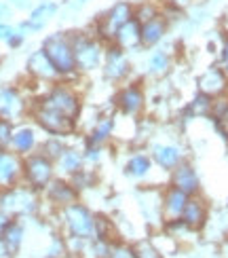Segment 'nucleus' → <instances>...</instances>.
Listing matches in <instances>:
<instances>
[{
  "instance_id": "nucleus-1",
  "label": "nucleus",
  "mask_w": 228,
  "mask_h": 258,
  "mask_svg": "<svg viewBox=\"0 0 228 258\" xmlns=\"http://www.w3.org/2000/svg\"><path fill=\"white\" fill-rule=\"evenodd\" d=\"M34 104L45 106V108H51V110H57L79 123L85 116V95L79 89V83H72V81L61 79V81L45 85V89H42V93L34 100Z\"/></svg>"
},
{
  "instance_id": "nucleus-2",
  "label": "nucleus",
  "mask_w": 228,
  "mask_h": 258,
  "mask_svg": "<svg viewBox=\"0 0 228 258\" xmlns=\"http://www.w3.org/2000/svg\"><path fill=\"white\" fill-rule=\"evenodd\" d=\"M74 57H76V70L83 79H91L100 74L106 53V42L95 34L91 28H74L70 30Z\"/></svg>"
},
{
  "instance_id": "nucleus-3",
  "label": "nucleus",
  "mask_w": 228,
  "mask_h": 258,
  "mask_svg": "<svg viewBox=\"0 0 228 258\" xmlns=\"http://www.w3.org/2000/svg\"><path fill=\"white\" fill-rule=\"evenodd\" d=\"M110 108L121 116V119H131L137 121L142 119L148 110V89H146V79L144 77H133L127 83L114 87Z\"/></svg>"
},
{
  "instance_id": "nucleus-4",
  "label": "nucleus",
  "mask_w": 228,
  "mask_h": 258,
  "mask_svg": "<svg viewBox=\"0 0 228 258\" xmlns=\"http://www.w3.org/2000/svg\"><path fill=\"white\" fill-rule=\"evenodd\" d=\"M40 47L45 49L49 59L53 61V66L57 68L59 77L63 81H72V83H81L85 81L79 70H76V57H74V47H72V38H70V30H55L42 36Z\"/></svg>"
},
{
  "instance_id": "nucleus-5",
  "label": "nucleus",
  "mask_w": 228,
  "mask_h": 258,
  "mask_svg": "<svg viewBox=\"0 0 228 258\" xmlns=\"http://www.w3.org/2000/svg\"><path fill=\"white\" fill-rule=\"evenodd\" d=\"M57 216V231H61L70 239H95V222L97 212L79 199L76 203H70L63 210L55 212Z\"/></svg>"
},
{
  "instance_id": "nucleus-6",
  "label": "nucleus",
  "mask_w": 228,
  "mask_h": 258,
  "mask_svg": "<svg viewBox=\"0 0 228 258\" xmlns=\"http://www.w3.org/2000/svg\"><path fill=\"white\" fill-rule=\"evenodd\" d=\"M0 210L9 218L34 220L42 212V195L32 186L19 182V184L0 190Z\"/></svg>"
},
{
  "instance_id": "nucleus-7",
  "label": "nucleus",
  "mask_w": 228,
  "mask_h": 258,
  "mask_svg": "<svg viewBox=\"0 0 228 258\" xmlns=\"http://www.w3.org/2000/svg\"><path fill=\"white\" fill-rule=\"evenodd\" d=\"M135 17V3L133 0H114L112 5H108L100 15H95L91 21V30L100 36L106 45L112 42L114 34L121 30L127 21H131Z\"/></svg>"
},
{
  "instance_id": "nucleus-8",
  "label": "nucleus",
  "mask_w": 228,
  "mask_h": 258,
  "mask_svg": "<svg viewBox=\"0 0 228 258\" xmlns=\"http://www.w3.org/2000/svg\"><path fill=\"white\" fill-rule=\"evenodd\" d=\"M133 77H137L133 55L127 53L125 49L116 47L114 42H108L106 53H104V63H102V70H100V79L106 85L118 87V85L127 83Z\"/></svg>"
},
{
  "instance_id": "nucleus-9",
  "label": "nucleus",
  "mask_w": 228,
  "mask_h": 258,
  "mask_svg": "<svg viewBox=\"0 0 228 258\" xmlns=\"http://www.w3.org/2000/svg\"><path fill=\"white\" fill-rule=\"evenodd\" d=\"M163 186L165 184H135L133 188V199L139 218L144 220L146 227L161 231L165 224V216H163Z\"/></svg>"
},
{
  "instance_id": "nucleus-10",
  "label": "nucleus",
  "mask_w": 228,
  "mask_h": 258,
  "mask_svg": "<svg viewBox=\"0 0 228 258\" xmlns=\"http://www.w3.org/2000/svg\"><path fill=\"white\" fill-rule=\"evenodd\" d=\"M30 119L40 127V132L45 136H57V138H66V140H74V138L81 136V123L79 121H74L57 110L38 106L34 102H32Z\"/></svg>"
},
{
  "instance_id": "nucleus-11",
  "label": "nucleus",
  "mask_w": 228,
  "mask_h": 258,
  "mask_svg": "<svg viewBox=\"0 0 228 258\" xmlns=\"http://www.w3.org/2000/svg\"><path fill=\"white\" fill-rule=\"evenodd\" d=\"M59 11H61V0H36L26 13V17L17 21V28L28 38L42 34L51 24H55L59 19Z\"/></svg>"
},
{
  "instance_id": "nucleus-12",
  "label": "nucleus",
  "mask_w": 228,
  "mask_h": 258,
  "mask_svg": "<svg viewBox=\"0 0 228 258\" xmlns=\"http://www.w3.org/2000/svg\"><path fill=\"white\" fill-rule=\"evenodd\" d=\"M55 176H57V165L53 159L45 157L42 153H38V150L24 157V184L38 190L40 195L53 182Z\"/></svg>"
},
{
  "instance_id": "nucleus-13",
  "label": "nucleus",
  "mask_w": 228,
  "mask_h": 258,
  "mask_svg": "<svg viewBox=\"0 0 228 258\" xmlns=\"http://www.w3.org/2000/svg\"><path fill=\"white\" fill-rule=\"evenodd\" d=\"M118 114L110 108L108 112H97L89 129L81 134L83 144H95V146H112L116 140V129H118Z\"/></svg>"
},
{
  "instance_id": "nucleus-14",
  "label": "nucleus",
  "mask_w": 228,
  "mask_h": 258,
  "mask_svg": "<svg viewBox=\"0 0 228 258\" xmlns=\"http://www.w3.org/2000/svg\"><path fill=\"white\" fill-rule=\"evenodd\" d=\"M121 171L129 182H133V184H148L152 180V174L159 169L155 165V161H152L148 148H133L131 153L125 155Z\"/></svg>"
},
{
  "instance_id": "nucleus-15",
  "label": "nucleus",
  "mask_w": 228,
  "mask_h": 258,
  "mask_svg": "<svg viewBox=\"0 0 228 258\" xmlns=\"http://www.w3.org/2000/svg\"><path fill=\"white\" fill-rule=\"evenodd\" d=\"M148 153L155 161L157 169L161 174H169L171 169H176L182 161H186V148H184L180 142H173V140H165V142H148L146 144Z\"/></svg>"
},
{
  "instance_id": "nucleus-16",
  "label": "nucleus",
  "mask_w": 228,
  "mask_h": 258,
  "mask_svg": "<svg viewBox=\"0 0 228 258\" xmlns=\"http://www.w3.org/2000/svg\"><path fill=\"white\" fill-rule=\"evenodd\" d=\"M32 110V102L26 98V93L15 85L0 87V116L13 123L24 121Z\"/></svg>"
},
{
  "instance_id": "nucleus-17",
  "label": "nucleus",
  "mask_w": 228,
  "mask_h": 258,
  "mask_svg": "<svg viewBox=\"0 0 228 258\" xmlns=\"http://www.w3.org/2000/svg\"><path fill=\"white\" fill-rule=\"evenodd\" d=\"M79 199H83V195L76 190V186L70 182V178L59 176V174L53 178V182L45 190H42V201H47V206L53 212H59L66 206H70V203H76Z\"/></svg>"
},
{
  "instance_id": "nucleus-18",
  "label": "nucleus",
  "mask_w": 228,
  "mask_h": 258,
  "mask_svg": "<svg viewBox=\"0 0 228 258\" xmlns=\"http://www.w3.org/2000/svg\"><path fill=\"white\" fill-rule=\"evenodd\" d=\"M42 138H45V134L40 132V127L34 121L24 119V121L15 123L13 138H11V150L17 153L19 157H28L40 148Z\"/></svg>"
},
{
  "instance_id": "nucleus-19",
  "label": "nucleus",
  "mask_w": 228,
  "mask_h": 258,
  "mask_svg": "<svg viewBox=\"0 0 228 258\" xmlns=\"http://www.w3.org/2000/svg\"><path fill=\"white\" fill-rule=\"evenodd\" d=\"M24 68H26V74L30 79H34L36 83H42V85H49V83H55V81H61L57 68L53 66V61L49 59V55L45 53L40 45L36 49H32L28 55H26V61H24Z\"/></svg>"
},
{
  "instance_id": "nucleus-20",
  "label": "nucleus",
  "mask_w": 228,
  "mask_h": 258,
  "mask_svg": "<svg viewBox=\"0 0 228 258\" xmlns=\"http://www.w3.org/2000/svg\"><path fill=\"white\" fill-rule=\"evenodd\" d=\"M167 184L184 190L188 197L203 195V178L199 174L197 165H194L190 159L182 161V163L176 169L169 171V174H167Z\"/></svg>"
},
{
  "instance_id": "nucleus-21",
  "label": "nucleus",
  "mask_w": 228,
  "mask_h": 258,
  "mask_svg": "<svg viewBox=\"0 0 228 258\" xmlns=\"http://www.w3.org/2000/svg\"><path fill=\"white\" fill-rule=\"evenodd\" d=\"M173 26H176V21H173V17L167 15L165 11L159 13L157 17L144 21L142 24V49L150 51V49H157L161 45H165Z\"/></svg>"
},
{
  "instance_id": "nucleus-22",
  "label": "nucleus",
  "mask_w": 228,
  "mask_h": 258,
  "mask_svg": "<svg viewBox=\"0 0 228 258\" xmlns=\"http://www.w3.org/2000/svg\"><path fill=\"white\" fill-rule=\"evenodd\" d=\"M194 85H197L199 93H205V95H209V98H220V95H224L228 91V74L222 63L213 61L197 74Z\"/></svg>"
},
{
  "instance_id": "nucleus-23",
  "label": "nucleus",
  "mask_w": 228,
  "mask_h": 258,
  "mask_svg": "<svg viewBox=\"0 0 228 258\" xmlns=\"http://www.w3.org/2000/svg\"><path fill=\"white\" fill-rule=\"evenodd\" d=\"M142 68L144 70L139 77H144V79H152V81L167 79L173 70V51H169L165 45L146 51Z\"/></svg>"
},
{
  "instance_id": "nucleus-24",
  "label": "nucleus",
  "mask_w": 228,
  "mask_h": 258,
  "mask_svg": "<svg viewBox=\"0 0 228 258\" xmlns=\"http://www.w3.org/2000/svg\"><path fill=\"white\" fill-rule=\"evenodd\" d=\"M211 218V208H209V201L205 199L203 195H194L188 199L186 208L182 212V220L186 222V227L194 233H201L205 231V227L209 224Z\"/></svg>"
},
{
  "instance_id": "nucleus-25",
  "label": "nucleus",
  "mask_w": 228,
  "mask_h": 258,
  "mask_svg": "<svg viewBox=\"0 0 228 258\" xmlns=\"http://www.w3.org/2000/svg\"><path fill=\"white\" fill-rule=\"evenodd\" d=\"M24 182V157L13 150H0V190Z\"/></svg>"
},
{
  "instance_id": "nucleus-26",
  "label": "nucleus",
  "mask_w": 228,
  "mask_h": 258,
  "mask_svg": "<svg viewBox=\"0 0 228 258\" xmlns=\"http://www.w3.org/2000/svg\"><path fill=\"white\" fill-rule=\"evenodd\" d=\"M57 165V174L59 176H66L70 178L72 174H76L79 169H83L87 163H85V155H83V144H81V136L70 140L68 148L63 150V155L55 161Z\"/></svg>"
},
{
  "instance_id": "nucleus-27",
  "label": "nucleus",
  "mask_w": 228,
  "mask_h": 258,
  "mask_svg": "<svg viewBox=\"0 0 228 258\" xmlns=\"http://www.w3.org/2000/svg\"><path fill=\"white\" fill-rule=\"evenodd\" d=\"M112 42L116 47L125 49L127 53H131V55H135V53H142V24L133 17L131 21H127V24L121 28L114 34Z\"/></svg>"
},
{
  "instance_id": "nucleus-28",
  "label": "nucleus",
  "mask_w": 228,
  "mask_h": 258,
  "mask_svg": "<svg viewBox=\"0 0 228 258\" xmlns=\"http://www.w3.org/2000/svg\"><path fill=\"white\" fill-rule=\"evenodd\" d=\"M188 199L190 197L184 190H180V188L171 186L165 182V186H163V216H165V222L182 218V212H184V208H186Z\"/></svg>"
},
{
  "instance_id": "nucleus-29",
  "label": "nucleus",
  "mask_w": 228,
  "mask_h": 258,
  "mask_svg": "<svg viewBox=\"0 0 228 258\" xmlns=\"http://www.w3.org/2000/svg\"><path fill=\"white\" fill-rule=\"evenodd\" d=\"M26 235H28V224L26 220H19V218H11L7 229L3 231V239L7 243V248L13 252V256H17L21 252V248H24L26 243Z\"/></svg>"
},
{
  "instance_id": "nucleus-30",
  "label": "nucleus",
  "mask_w": 228,
  "mask_h": 258,
  "mask_svg": "<svg viewBox=\"0 0 228 258\" xmlns=\"http://www.w3.org/2000/svg\"><path fill=\"white\" fill-rule=\"evenodd\" d=\"M211 108H213V98L194 91V95L190 98V102H186V106L182 108V112H184V116H186L188 121H192V119H209Z\"/></svg>"
},
{
  "instance_id": "nucleus-31",
  "label": "nucleus",
  "mask_w": 228,
  "mask_h": 258,
  "mask_svg": "<svg viewBox=\"0 0 228 258\" xmlns=\"http://www.w3.org/2000/svg\"><path fill=\"white\" fill-rule=\"evenodd\" d=\"M70 182L76 186V190H79L81 195L85 197L87 192L97 190V186H100V171H97V167L85 165L83 169H79L76 174L70 176Z\"/></svg>"
},
{
  "instance_id": "nucleus-32",
  "label": "nucleus",
  "mask_w": 228,
  "mask_h": 258,
  "mask_svg": "<svg viewBox=\"0 0 228 258\" xmlns=\"http://www.w3.org/2000/svg\"><path fill=\"white\" fill-rule=\"evenodd\" d=\"M68 144H70V140H66V138L45 136V138H42V142H40L38 153H42L45 157H49V159H53V161H57V159L63 155V150L68 148Z\"/></svg>"
},
{
  "instance_id": "nucleus-33",
  "label": "nucleus",
  "mask_w": 228,
  "mask_h": 258,
  "mask_svg": "<svg viewBox=\"0 0 228 258\" xmlns=\"http://www.w3.org/2000/svg\"><path fill=\"white\" fill-rule=\"evenodd\" d=\"M45 256L51 258H70V248H68V237L61 231H55L47 241Z\"/></svg>"
},
{
  "instance_id": "nucleus-34",
  "label": "nucleus",
  "mask_w": 228,
  "mask_h": 258,
  "mask_svg": "<svg viewBox=\"0 0 228 258\" xmlns=\"http://www.w3.org/2000/svg\"><path fill=\"white\" fill-rule=\"evenodd\" d=\"M91 0H61V11H59V21H72L79 15H83Z\"/></svg>"
},
{
  "instance_id": "nucleus-35",
  "label": "nucleus",
  "mask_w": 228,
  "mask_h": 258,
  "mask_svg": "<svg viewBox=\"0 0 228 258\" xmlns=\"http://www.w3.org/2000/svg\"><path fill=\"white\" fill-rule=\"evenodd\" d=\"M83 144V142H81ZM110 146H95V144H83V155H85V163L89 167H100L106 159V153Z\"/></svg>"
},
{
  "instance_id": "nucleus-36",
  "label": "nucleus",
  "mask_w": 228,
  "mask_h": 258,
  "mask_svg": "<svg viewBox=\"0 0 228 258\" xmlns=\"http://www.w3.org/2000/svg\"><path fill=\"white\" fill-rule=\"evenodd\" d=\"M159 13H163V7H161L159 0H144V3L135 5V19L139 21V24L157 17Z\"/></svg>"
},
{
  "instance_id": "nucleus-37",
  "label": "nucleus",
  "mask_w": 228,
  "mask_h": 258,
  "mask_svg": "<svg viewBox=\"0 0 228 258\" xmlns=\"http://www.w3.org/2000/svg\"><path fill=\"white\" fill-rule=\"evenodd\" d=\"M133 250H135L137 258H167L150 237H142V239L133 241Z\"/></svg>"
},
{
  "instance_id": "nucleus-38",
  "label": "nucleus",
  "mask_w": 228,
  "mask_h": 258,
  "mask_svg": "<svg viewBox=\"0 0 228 258\" xmlns=\"http://www.w3.org/2000/svg\"><path fill=\"white\" fill-rule=\"evenodd\" d=\"M13 129H15V123H13V121L3 119V116H0V150H9V148H11Z\"/></svg>"
},
{
  "instance_id": "nucleus-39",
  "label": "nucleus",
  "mask_w": 228,
  "mask_h": 258,
  "mask_svg": "<svg viewBox=\"0 0 228 258\" xmlns=\"http://www.w3.org/2000/svg\"><path fill=\"white\" fill-rule=\"evenodd\" d=\"M110 258H137V254L133 250V243H129L125 239H118L114 243V250H112Z\"/></svg>"
},
{
  "instance_id": "nucleus-40",
  "label": "nucleus",
  "mask_w": 228,
  "mask_h": 258,
  "mask_svg": "<svg viewBox=\"0 0 228 258\" xmlns=\"http://www.w3.org/2000/svg\"><path fill=\"white\" fill-rule=\"evenodd\" d=\"M215 61L222 63V66L228 63V28L222 30L220 34V49H218V55H215Z\"/></svg>"
},
{
  "instance_id": "nucleus-41",
  "label": "nucleus",
  "mask_w": 228,
  "mask_h": 258,
  "mask_svg": "<svg viewBox=\"0 0 228 258\" xmlns=\"http://www.w3.org/2000/svg\"><path fill=\"white\" fill-rule=\"evenodd\" d=\"M26 42H28V36H26L24 32H21V30L17 28V24H15V34L11 36V38L5 42V45H7L11 51H17V49H21V47H24Z\"/></svg>"
},
{
  "instance_id": "nucleus-42",
  "label": "nucleus",
  "mask_w": 228,
  "mask_h": 258,
  "mask_svg": "<svg viewBox=\"0 0 228 258\" xmlns=\"http://www.w3.org/2000/svg\"><path fill=\"white\" fill-rule=\"evenodd\" d=\"M15 34V21H0V42H7Z\"/></svg>"
},
{
  "instance_id": "nucleus-43",
  "label": "nucleus",
  "mask_w": 228,
  "mask_h": 258,
  "mask_svg": "<svg viewBox=\"0 0 228 258\" xmlns=\"http://www.w3.org/2000/svg\"><path fill=\"white\" fill-rule=\"evenodd\" d=\"M7 3L15 9V13H24V15H26L28 11L32 9V5L36 3V0H7Z\"/></svg>"
},
{
  "instance_id": "nucleus-44",
  "label": "nucleus",
  "mask_w": 228,
  "mask_h": 258,
  "mask_svg": "<svg viewBox=\"0 0 228 258\" xmlns=\"http://www.w3.org/2000/svg\"><path fill=\"white\" fill-rule=\"evenodd\" d=\"M15 9L11 7L7 0H0V21H13L15 19Z\"/></svg>"
},
{
  "instance_id": "nucleus-45",
  "label": "nucleus",
  "mask_w": 228,
  "mask_h": 258,
  "mask_svg": "<svg viewBox=\"0 0 228 258\" xmlns=\"http://www.w3.org/2000/svg\"><path fill=\"white\" fill-rule=\"evenodd\" d=\"M0 258H15V256H13V252H11V250L7 248V243H5L3 239H0Z\"/></svg>"
},
{
  "instance_id": "nucleus-46",
  "label": "nucleus",
  "mask_w": 228,
  "mask_h": 258,
  "mask_svg": "<svg viewBox=\"0 0 228 258\" xmlns=\"http://www.w3.org/2000/svg\"><path fill=\"white\" fill-rule=\"evenodd\" d=\"M9 220H11V218L7 216V214H5L3 210H0V237H3V231L7 229V224H9Z\"/></svg>"
},
{
  "instance_id": "nucleus-47",
  "label": "nucleus",
  "mask_w": 228,
  "mask_h": 258,
  "mask_svg": "<svg viewBox=\"0 0 228 258\" xmlns=\"http://www.w3.org/2000/svg\"><path fill=\"white\" fill-rule=\"evenodd\" d=\"M133 3H135V5H137V3H144V0H133Z\"/></svg>"
},
{
  "instance_id": "nucleus-48",
  "label": "nucleus",
  "mask_w": 228,
  "mask_h": 258,
  "mask_svg": "<svg viewBox=\"0 0 228 258\" xmlns=\"http://www.w3.org/2000/svg\"><path fill=\"white\" fill-rule=\"evenodd\" d=\"M224 70H226V74H228V63H226V66H224Z\"/></svg>"
},
{
  "instance_id": "nucleus-49",
  "label": "nucleus",
  "mask_w": 228,
  "mask_h": 258,
  "mask_svg": "<svg viewBox=\"0 0 228 258\" xmlns=\"http://www.w3.org/2000/svg\"><path fill=\"white\" fill-rule=\"evenodd\" d=\"M226 98H228V91H226ZM226 121H228V119H226Z\"/></svg>"
},
{
  "instance_id": "nucleus-50",
  "label": "nucleus",
  "mask_w": 228,
  "mask_h": 258,
  "mask_svg": "<svg viewBox=\"0 0 228 258\" xmlns=\"http://www.w3.org/2000/svg\"><path fill=\"white\" fill-rule=\"evenodd\" d=\"M42 258H51V256H42Z\"/></svg>"
}]
</instances>
